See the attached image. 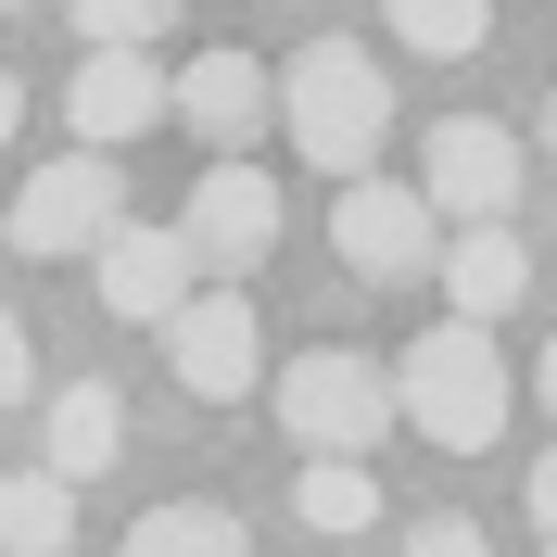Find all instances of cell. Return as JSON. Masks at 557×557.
I'll return each instance as SVG.
<instances>
[{
    "instance_id": "cell-13",
    "label": "cell",
    "mask_w": 557,
    "mask_h": 557,
    "mask_svg": "<svg viewBox=\"0 0 557 557\" xmlns=\"http://www.w3.org/2000/svg\"><path fill=\"white\" fill-rule=\"evenodd\" d=\"M114 456H127V406H114L102 381H76V393H51V431H38V469H51V482H102Z\"/></svg>"
},
{
    "instance_id": "cell-15",
    "label": "cell",
    "mask_w": 557,
    "mask_h": 557,
    "mask_svg": "<svg viewBox=\"0 0 557 557\" xmlns=\"http://www.w3.org/2000/svg\"><path fill=\"white\" fill-rule=\"evenodd\" d=\"M292 520H305V532H368V520H381V482H368V456H305V482H292Z\"/></svg>"
},
{
    "instance_id": "cell-16",
    "label": "cell",
    "mask_w": 557,
    "mask_h": 557,
    "mask_svg": "<svg viewBox=\"0 0 557 557\" xmlns=\"http://www.w3.org/2000/svg\"><path fill=\"white\" fill-rule=\"evenodd\" d=\"M127 557H253V545H242V520H228V507H203V494H177V507H139Z\"/></svg>"
},
{
    "instance_id": "cell-21",
    "label": "cell",
    "mask_w": 557,
    "mask_h": 557,
    "mask_svg": "<svg viewBox=\"0 0 557 557\" xmlns=\"http://www.w3.org/2000/svg\"><path fill=\"white\" fill-rule=\"evenodd\" d=\"M13 127H26V89H13V64H0V139H13Z\"/></svg>"
},
{
    "instance_id": "cell-10",
    "label": "cell",
    "mask_w": 557,
    "mask_h": 557,
    "mask_svg": "<svg viewBox=\"0 0 557 557\" xmlns=\"http://www.w3.org/2000/svg\"><path fill=\"white\" fill-rule=\"evenodd\" d=\"M89 278H102V317H127V330H165L203 278H190V253H177V228H102L89 242Z\"/></svg>"
},
{
    "instance_id": "cell-18",
    "label": "cell",
    "mask_w": 557,
    "mask_h": 557,
    "mask_svg": "<svg viewBox=\"0 0 557 557\" xmlns=\"http://www.w3.org/2000/svg\"><path fill=\"white\" fill-rule=\"evenodd\" d=\"M76 26H89V51H152V38L190 13V0H64Z\"/></svg>"
},
{
    "instance_id": "cell-2",
    "label": "cell",
    "mask_w": 557,
    "mask_h": 557,
    "mask_svg": "<svg viewBox=\"0 0 557 557\" xmlns=\"http://www.w3.org/2000/svg\"><path fill=\"white\" fill-rule=\"evenodd\" d=\"M267 102H278V127H292V152L330 165V177H368L381 139H393V76L368 64L355 38H305V51L267 76Z\"/></svg>"
},
{
    "instance_id": "cell-7",
    "label": "cell",
    "mask_w": 557,
    "mask_h": 557,
    "mask_svg": "<svg viewBox=\"0 0 557 557\" xmlns=\"http://www.w3.org/2000/svg\"><path fill=\"white\" fill-rule=\"evenodd\" d=\"M165 368H177V393L242 406V393L267 381V317H253L242 292H190V305L165 317Z\"/></svg>"
},
{
    "instance_id": "cell-3",
    "label": "cell",
    "mask_w": 557,
    "mask_h": 557,
    "mask_svg": "<svg viewBox=\"0 0 557 557\" xmlns=\"http://www.w3.org/2000/svg\"><path fill=\"white\" fill-rule=\"evenodd\" d=\"M520 127L507 114H444V127L418 139V203H431V228H507L520 215Z\"/></svg>"
},
{
    "instance_id": "cell-11",
    "label": "cell",
    "mask_w": 557,
    "mask_h": 557,
    "mask_svg": "<svg viewBox=\"0 0 557 557\" xmlns=\"http://www.w3.org/2000/svg\"><path fill=\"white\" fill-rule=\"evenodd\" d=\"M64 114H76V152H127V139L165 127V64H152V51H89L76 89H64Z\"/></svg>"
},
{
    "instance_id": "cell-12",
    "label": "cell",
    "mask_w": 557,
    "mask_h": 557,
    "mask_svg": "<svg viewBox=\"0 0 557 557\" xmlns=\"http://www.w3.org/2000/svg\"><path fill=\"white\" fill-rule=\"evenodd\" d=\"M444 305L469 317V330H507V317L532 305V242L520 228H444Z\"/></svg>"
},
{
    "instance_id": "cell-22",
    "label": "cell",
    "mask_w": 557,
    "mask_h": 557,
    "mask_svg": "<svg viewBox=\"0 0 557 557\" xmlns=\"http://www.w3.org/2000/svg\"><path fill=\"white\" fill-rule=\"evenodd\" d=\"M0 13H26V0H0Z\"/></svg>"
},
{
    "instance_id": "cell-20",
    "label": "cell",
    "mask_w": 557,
    "mask_h": 557,
    "mask_svg": "<svg viewBox=\"0 0 557 557\" xmlns=\"http://www.w3.org/2000/svg\"><path fill=\"white\" fill-rule=\"evenodd\" d=\"M26 381H38V355H26V317L0 305V406H26Z\"/></svg>"
},
{
    "instance_id": "cell-1",
    "label": "cell",
    "mask_w": 557,
    "mask_h": 557,
    "mask_svg": "<svg viewBox=\"0 0 557 557\" xmlns=\"http://www.w3.org/2000/svg\"><path fill=\"white\" fill-rule=\"evenodd\" d=\"M381 381H393V431H418V444H444V456H494V444H507V406H520L494 330H469V317L418 330Z\"/></svg>"
},
{
    "instance_id": "cell-14",
    "label": "cell",
    "mask_w": 557,
    "mask_h": 557,
    "mask_svg": "<svg viewBox=\"0 0 557 557\" xmlns=\"http://www.w3.org/2000/svg\"><path fill=\"white\" fill-rule=\"evenodd\" d=\"M76 545V494L51 469H13L0 482V557H64Z\"/></svg>"
},
{
    "instance_id": "cell-17",
    "label": "cell",
    "mask_w": 557,
    "mask_h": 557,
    "mask_svg": "<svg viewBox=\"0 0 557 557\" xmlns=\"http://www.w3.org/2000/svg\"><path fill=\"white\" fill-rule=\"evenodd\" d=\"M393 38L431 51V64H469V51L494 38V0H393Z\"/></svg>"
},
{
    "instance_id": "cell-8",
    "label": "cell",
    "mask_w": 557,
    "mask_h": 557,
    "mask_svg": "<svg viewBox=\"0 0 557 557\" xmlns=\"http://www.w3.org/2000/svg\"><path fill=\"white\" fill-rule=\"evenodd\" d=\"M165 114L190 139H203L215 165H242L253 152V127H278V102H267V64H253V51H190V64L165 76Z\"/></svg>"
},
{
    "instance_id": "cell-19",
    "label": "cell",
    "mask_w": 557,
    "mask_h": 557,
    "mask_svg": "<svg viewBox=\"0 0 557 557\" xmlns=\"http://www.w3.org/2000/svg\"><path fill=\"white\" fill-rule=\"evenodd\" d=\"M406 557H494V545H482V520H456V507H431V520L406 532Z\"/></svg>"
},
{
    "instance_id": "cell-5",
    "label": "cell",
    "mask_w": 557,
    "mask_h": 557,
    "mask_svg": "<svg viewBox=\"0 0 557 557\" xmlns=\"http://www.w3.org/2000/svg\"><path fill=\"white\" fill-rule=\"evenodd\" d=\"M278 431H292V444L305 456H368L393 431V381H381V355H292V368H278Z\"/></svg>"
},
{
    "instance_id": "cell-4",
    "label": "cell",
    "mask_w": 557,
    "mask_h": 557,
    "mask_svg": "<svg viewBox=\"0 0 557 557\" xmlns=\"http://www.w3.org/2000/svg\"><path fill=\"white\" fill-rule=\"evenodd\" d=\"M102 228H127V177H114V152H51V165H26V190H13V215H0V242L38 253V267L89 253Z\"/></svg>"
},
{
    "instance_id": "cell-9",
    "label": "cell",
    "mask_w": 557,
    "mask_h": 557,
    "mask_svg": "<svg viewBox=\"0 0 557 557\" xmlns=\"http://www.w3.org/2000/svg\"><path fill=\"white\" fill-rule=\"evenodd\" d=\"M330 242H343V267H355V278H418L431 253H444V228H431V203H418L406 177H343Z\"/></svg>"
},
{
    "instance_id": "cell-6",
    "label": "cell",
    "mask_w": 557,
    "mask_h": 557,
    "mask_svg": "<svg viewBox=\"0 0 557 557\" xmlns=\"http://www.w3.org/2000/svg\"><path fill=\"white\" fill-rule=\"evenodd\" d=\"M177 253H190V278L215 267L228 292H242V278L278 253V177L253 165V152H242V165H203V190L177 203Z\"/></svg>"
}]
</instances>
